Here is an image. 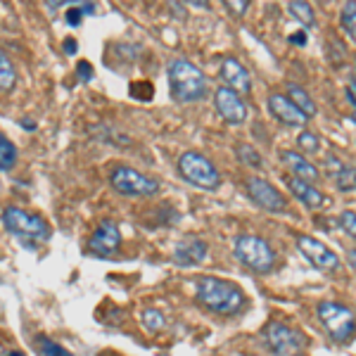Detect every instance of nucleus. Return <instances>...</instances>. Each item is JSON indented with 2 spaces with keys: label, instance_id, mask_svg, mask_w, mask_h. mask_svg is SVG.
I'll list each match as a JSON object with an SVG mask.
<instances>
[{
  "label": "nucleus",
  "instance_id": "obj_1",
  "mask_svg": "<svg viewBox=\"0 0 356 356\" xmlns=\"http://www.w3.org/2000/svg\"><path fill=\"white\" fill-rule=\"evenodd\" d=\"M197 300L202 307H207L209 312L223 314V316H233L240 314L247 307V300L243 295V290L235 283L221 278H202L197 283Z\"/></svg>",
  "mask_w": 356,
  "mask_h": 356
},
{
  "label": "nucleus",
  "instance_id": "obj_2",
  "mask_svg": "<svg viewBox=\"0 0 356 356\" xmlns=\"http://www.w3.org/2000/svg\"><path fill=\"white\" fill-rule=\"evenodd\" d=\"M169 90L176 102H197L209 93V81L193 62L174 60L169 65Z\"/></svg>",
  "mask_w": 356,
  "mask_h": 356
},
{
  "label": "nucleus",
  "instance_id": "obj_3",
  "mask_svg": "<svg viewBox=\"0 0 356 356\" xmlns=\"http://www.w3.org/2000/svg\"><path fill=\"white\" fill-rule=\"evenodd\" d=\"M318 318L328 335L335 342H349L356 332V316L352 309L337 302H321L318 304Z\"/></svg>",
  "mask_w": 356,
  "mask_h": 356
},
{
  "label": "nucleus",
  "instance_id": "obj_4",
  "mask_svg": "<svg viewBox=\"0 0 356 356\" xmlns=\"http://www.w3.org/2000/svg\"><path fill=\"white\" fill-rule=\"evenodd\" d=\"M235 257L245 264L247 268L257 273H268L275 264V254L271 245L266 240L257 238V235H240L235 240Z\"/></svg>",
  "mask_w": 356,
  "mask_h": 356
},
{
  "label": "nucleus",
  "instance_id": "obj_5",
  "mask_svg": "<svg viewBox=\"0 0 356 356\" xmlns=\"http://www.w3.org/2000/svg\"><path fill=\"white\" fill-rule=\"evenodd\" d=\"M178 171L186 181H191L197 188H204V191H216L221 186L219 169L200 152H183L178 159Z\"/></svg>",
  "mask_w": 356,
  "mask_h": 356
},
{
  "label": "nucleus",
  "instance_id": "obj_6",
  "mask_svg": "<svg viewBox=\"0 0 356 356\" xmlns=\"http://www.w3.org/2000/svg\"><path fill=\"white\" fill-rule=\"evenodd\" d=\"M110 183L114 191L126 195V197H150V195L159 193L157 178L140 174L131 166H117L110 176Z\"/></svg>",
  "mask_w": 356,
  "mask_h": 356
},
{
  "label": "nucleus",
  "instance_id": "obj_7",
  "mask_svg": "<svg viewBox=\"0 0 356 356\" xmlns=\"http://www.w3.org/2000/svg\"><path fill=\"white\" fill-rule=\"evenodd\" d=\"M264 337H266V344L271 347V352L275 356H302L304 347H307L304 332L292 328L288 323H278V321L266 325Z\"/></svg>",
  "mask_w": 356,
  "mask_h": 356
},
{
  "label": "nucleus",
  "instance_id": "obj_8",
  "mask_svg": "<svg viewBox=\"0 0 356 356\" xmlns=\"http://www.w3.org/2000/svg\"><path fill=\"white\" fill-rule=\"evenodd\" d=\"M3 226L13 235H19V238H36V240L50 238L48 221L36 214H29V211L19 209V207H8L3 211Z\"/></svg>",
  "mask_w": 356,
  "mask_h": 356
},
{
  "label": "nucleus",
  "instance_id": "obj_9",
  "mask_svg": "<svg viewBox=\"0 0 356 356\" xmlns=\"http://www.w3.org/2000/svg\"><path fill=\"white\" fill-rule=\"evenodd\" d=\"M297 245H300L302 254L307 257L318 271H335V268H340V257L332 250H328L321 240L312 238V235H300Z\"/></svg>",
  "mask_w": 356,
  "mask_h": 356
},
{
  "label": "nucleus",
  "instance_id": "obj_10",
  "mask_svg": "<svg viewBox=\"0 0 356 356\" xmlns=\"http://www.w3.org/2000/svg\"><path fill=\"white\" fill-rule=\"evenodd\" d=\"M247 195H250L259 207H264L266 211H285V207H288L285 197L275 191L271 183L264 181V178H257V176L247 181Z\"/></svg>",
  "mask_w": 356,
  "mask_h": 356
},
{
  "label": "nucleus",
  "instance_id": "obj_11",
  "mask_svg": "<svg viewBox=\"0 0 356 356\" xmlns=\"http://www.w3.org/2000/svg\"><path fill=\"white\" fill-rule=\"evenodd\" d=\"M122 245V233H119V226L112 219H105L100 226L95 228L93 238H90V252L95 257H112L114 252Z\"/></svg>",
  "mask_w": 356,
  "mask_h": 356
},
{
  "label": "nucleus",
  "instance_id": "obj_12",
  "mask_svg": "<svg viewBox=\"0 0 356 356\" xmlns=\"http://www.w3.org/2000/svg\"><path fill=\"white\" fill-rule=\"evenodd\" d=\"M214 105H216V110H219V114L226 119L228 124H243L247 119L245 100L235 93V90L226 88V86H221V88L214 93Z\"/></svg>",
  "mask_w": 356,
  "mask_h": 356
},
{
  "label": "nucleus",
  "instance_id": "obj_13",
  "mask_svg": "<svg viewBox=\"0 0 356 356\" xmlns=\"http://www.w3.org/2000/svg\"><path fill=\"white\" fill-rule=\"evenodd\" d=\"M221 79L226 81V88L235 90L238 95L243 93H250L252 90V79H250V72L240 65L235 57H226L221 62Z\"/></svg>",
  "mask_w": 356,
  "mask_h": 356
},
{
  "label": "nucleus",
  "instance_id": "obj_14",
  "mask_svg": "<svg viewBox=\"0 0 356 356\" xmlns=\"http://www.w3.org/2000/svg\"><path fill=\"white\" fill-rule=\"evenodd\" d=\"M174 261L181 264V266H193V264H200L207 257V243L202 238H195V235H188L181 243L174 247Z\"/></svg>",
  "mask_w": 356,
  "mask_h": 356
},
{
  "label": "nucleus",
  "instance_id": "obj_15",
  "mask_svg": "<svg viewBox=\"0 0 356 356\" xmlns=\"http://www.w3.org/2000/svg\"><path fill=\"white\" fill-rule=\"evenodd\" d=\"M268 110H271V114L278 119V122H283L288 126H304L307 124V117H304V114L292 105L288 95L273 93L271 97H268Z\"/></svg>",
  "mask_w": 356,
  "mask_h": 356
},
{
  "label": "nucleus",
  "instance_id": "obj_16",
  "mask_svg": "<svg viewBox=\"0 0 356 356\" xmlns=\"http://www.w3.org/2000/svg\"><path fill=\"white\" fill-rule=\"evenodd\" d=\"M325 174L335 181L340 191H356V166L344 164L337 157H328L325 159Z\"/></svg>",
  "mask_w": 356,
  "mask_h": 356
},
{
  "label": "nucleus",
  "instance_id": "obj_17",
  "mask_svg": "<svg viewBox=\"0 0 356 356\" xmlns=\"http://www.w3.org/2000/svg\"><path fill=\"white\" fill-rule=\"evenodd\" d=\"M288 188L290 193L295 195L300 202H304L307 207H312V209H316V207H323L328 200H325V195L318 191V188H314V183H307L302 181V178H288Z\"/></svg>",
  "mask_w": 356,
  "mask_h": 356
},
{
  "label": "nucleus",
  "instance_id": "obj_18",
  "mask_svg": "<svg viewBox=\"0 0 356 356\" xmlns=\"http://www.w3.org/2000/svg\"><path fill=\"white\" fill-rule=\"evenodd\" d=\"M280 159H283V164L288 166L292 174H295V178H302V181H307V183H314V181H318V178H321L318 169H316V166L300 152L285 150Z\"/></svg>",
  "mask_w": 356,
  "mask_h": 356
},
{
  "label": "nucleus",
  "instance_id": "obj_19",
  "mask_svg": "<svg viewBox=\"0 0 356 356\" xmlns=\"http://www.w3.org/2000/svg\"><path fill=\"white\" fill-rule=\"evenodd\" d=\"M288 97H290L292 105H295L297 110H300L307 119H312L314 114L318 112V107H316V102L312 100V95H309L304 88H300V86L290 83V86H288Z\"/></svg>",
  "mask_w": 356,
  "mask_h": 356
},
{
  "label": "nucleus",
  "instance_id": "obj_20",
  "mask_svg": "<svg viewBox=\"0 0 356 356\" xmlns=\"http://www.w3.org/2000/svg\"><path fill=\"white\" fill-rule=\"evenodd\" d=\"M17 164V147L8 136L0 134V171H8Z\"/></svg>",
  "mask_w": 356,
  "mask_h": 356
},
{
  "label": "nucleus",
  "instance_id": "obj_21",
  "mask_svg": "<svg viewBox=\"0 0 356 356\" xmlns=\"http://www.w3.org/2000/svg\"><path fill=\"white\" fill-rule=\"evenodd\" d=\"M288 10H290L292 17H297V19L302 22L304 26H314L316 24V15H314V10H312V5H309V3L292 0V3L288 5Z\"/></svg>",
  "mask_w": 356,
  "mask_h": 356
},
{
  "label": "nucleus",
  "instance_id": "obj_22",
  "mask_svg": "<svg viewBox=\"0 0 356 356\" xmlns=\"http://www.w3.org/2000/svg\"><path fill=\"white\" fill-rule=\"evenodd\" d=\"M15 81H17V74H15L13 62L5 55H0V90H13Z\"/></svg>",
  "mask_w": 356,
  "mask_h": 356
},
{
  "label": "nucleus",
  "instance_id": "obj_23",
  "mask_svg": "<svg viewBox=\"0 0 356 356\" xmlns=\"http://www.w3.org/2000/svg\"><path fill=\"white\" fill-rule=\"evenodd\" d=\"M36 349L41 352V356H74L72 352H67L65 347H60L57 342L48 340L45 335H38L36 337Z\"/></svg>",
  "mask_w": 356,
  "mask_h": 356
},
{
  "label": "nucleus",
  "instance_id": "obj_24",
  "mask_svg": "<svg viewBox=\"0 0 356 356\" xmlns=\"http://www.w3.org/2000/svg\"><path fill=\"white\" fill-rule=\"evenodd\" d=\"M340 19H342V29L356 41V3H344Z\"/></svg>",
  "mask_w": 356,
  "mask_h": 356
},
{
  "label": "nucleus",
  "instance_id": "obj_25",
  "mask_svg": "<svg viewBox=\"0 0 356 356\" xmlns=\"http://www.w3.org/2000/svg\"><path fill=\"white\" fill-rule=\"evenodd\" d=\"M143 325L147 330H162L164 328V316L157 312V309H145L143 312Z\"/></svg>",
  "mask_w": 356,
  "mask_h": 356
},
{
  "label": "nucleus",
  "instance_id": "obj_26",
  "mask_svg": "<svg viewBox=\"0 0 356 356\" xmlns=\"http://www.w3.org/2000/svg\"><path fill=\"white\" fill-rule=\"evenodd\" d=\"M238 157H240V162H245L250 166H259L261 164L259 152H257L252 145H245V143H240V145H238Z\"/></svg>",
  "mask_w": 356,
  "mask_h": 356
},
{
  "label": "nucleus",
  "instance_id": "obj_27",
  "mask_svg": "<svg viewBox=\"0 0 356 356\" xmlns=\"http://www.w3.org/2000/svg\"><path fill=\"white\" fill-rule=\"evenodd\" d=\"M297 143H300V147L304 152H316L318 150V136L316 134H312V131H302L300 134V138H297Z\"/></svg>",
  "mask_w": 356,
  "mask_h": 356
},
{
  "label": "nucleus",
  "instance_id": "obj_28",
  "mask_svg": "<svg viewBox=\"0 0 356 356\" xmlns=\"http://www.w3.org/2000/svg\"><path fill=\"white\" fill-rule=\"evenodd\" d=\"M340 223H342L344 231L352 235V238H356V214H354V211H342Z\"/></svg>",
  "mask_w": 356,
  "mask_h": 356
},
{
  "label": "nucleus",
  "instance_id": "obj_29",
  "mask_svg": "<svg viewBox=\"0 0 356 356\" xmlns=\"http://www.w3.org/2000/svg\"><path fill=\"white\" fill-rule=\"evenodd\" d=\"M67 24L69 26H79L81 24V19H83V13H81V8H79V3L76 5H72V8H67Z\"/></svg>",
  "mask_w": 356,
  "mask_h": 356
},
{
  "label": "nucleus",
  "instance_id": "obj_30",
  "mask_svg": "<svg viewBox=\"0 0 356 356\" xmlns=\"http://www.w3.org/2000/svg\"><path fill=\"white\" fill-rule=\"evenodd\" d=\"M76 74H79V79H81V81H90V79H93V67H90L88 62H79Z\"/></svg>",
  "mask_w": 356,
  "mask_h": 356
},
{
  "label": "nucleus",
  "instance_id": "obj_31",
  "mask_svg": "<svg viewBox=\"0 0 356 356\" xmlns=\"http://www.w3.org/2000/svg\"><path fill=\"white\" fill-rule=\"evenodd\" d=\"M76 41H74V38H65V53H69V55H74L76 53Z\"/></svg>",
  "mask_w": 356,
  "mask_h": 356
},
{
  "label": "nucleus",
  "instance_id": "obj_32",
  "mask_svg": "<svg viewBox=\"0 0 356 356\" xmlns=\"http://www.w3.org/2000/svg\"><path fill=\"white\" fill-rule=\"evenodd\" d=\"M347 95H349V102L356 105V81H352V83L347 86Z\"/></svg>",
  "mask_w": 356,
  "mask_h": 356
},
{
  "label": "nucleus",
  "instance_id": "obj_33",
  "mask_svg": "<svg viewBox=\"0 0 356 356\" xmlns=\"http://www.w3.org/2000/svg\"><path fill=\"white\" fill-rule=\"evenodd\" d=\"M292 43H297V45H302V43H307V33H292Z\"/></svg>",
  "mask_w": 356,
  "mask_h": 356
},
{
  "label": "nucleus",
  "instance_id": "obj_34",
  "mask_svg": "<svg viewBox=\"0 0 356 356\" xmlns=\"http://www.w3.org/2000/svg\"><path fill=\"white\" fill-rule=\"evenodd\" d=\"M347 259H349V264H352V268L356 271V247H352V250L347 252Z\"/></svg>",
  "mask_w": 356,
  "mask_h": 356
},
{
  "label": "nucleus",
  "instance_id": "obj_35",
  "mask_svg": "<svg viewBox=\"0 0 356 356\" xmlns=\"http://www.w3.org/2000/svg\"><path fill=\"white\" fill-rule=\"evenodd\" d=\"M231 8H235L238 13H245V10H247V3H243V0H233Z\"/></svg>",
  "mask_w": 356,
  "mask_h": 356
},
{
  "label": "nucleus",
  "instance_id": "obj_36",
  "mask_svg": "<svg viewBox=\"0 0 356 356\" xmlns=\"http://www.w3.org/2000/svg\"><path fill=\"white\" fill-rule=\"evenodd\" d=\"M22 126L29 129V131H33V129H36V122H33V119H22Z\"/></svg>",
  "mask_w": 356,
  "mask_h": 356
},
{
  "label": "nucleus",
  "instance_id": "obj_37",
  "mask_svg": "<svg viewBox=\"0 0 356 356\" xmlns=\"http://www.w3.org/2000/svg\"><path fill=\"white\" fill-rule=\"evenodd\" d=\"M352 119H354V124H356V112H354V117H352Z\"/></svg>",
  "mask_w": 356,
  "mask_h": 356
}]
</instances>
